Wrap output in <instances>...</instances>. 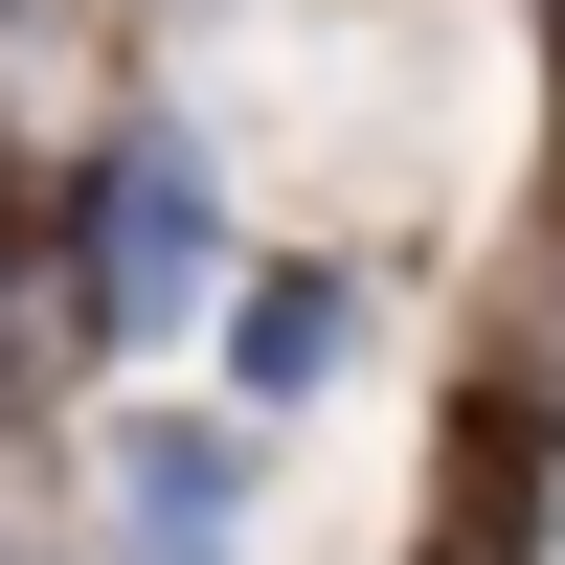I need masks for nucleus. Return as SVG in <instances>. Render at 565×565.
Instances as JSON below:
<instances>
[{
    "label": "nucleus",
    "instance_id": "obj_1",
    "mask_svg": "<svg viewBox=\"0 0 565 565\" xmlns=\"http://www.w3.org/2000/svg\"><path fill=\"white\" fill-rule=\"evenodd\" d=\"M204 295V159H181L159 114H114V159H90V204H68V317H181Z\"/></svg>",
    "mask_w": 565,
    "mask_h": 565
},
{
    "label": "nucleus",
    "instance_id": "obj_2",
    "mask_svg": "<svg viewBox=\"0 0 565 565\" xmlns=\"http://www.w3.org/2000/svg\"><path fill=\"white\" fill-rule=\"evenodd\" d=\"M226 521H249V452L226 430H136L114 452V565H226Z\"/></svg>",
    "mask_w": 565,
    "mask_h": 565
},
{
    "label": "nucleus",
    "instance_id": "obj_3",
    "mask_svg": "<svg viewBox=\"0 0 565 565\" xmlns=\"http://www.w3.org/2000/svg\"><path fill=\"white\" fill-rule=\"evenodd\" d=\"M340 340H362V295H340V271H249L226 385H249V407H295V385H340Z\"/></svg>",
    "mask_w": 565,
    "mask_h": 565
},
{
    "label": "nucleus",
    "instance_id": "obj_4",
    "mask_svg": "<svg viewBox=\"0 0 565 565\" xmlns=\"http://www.w3.org/2000/svg\"><path fill=\"white\" fill-rule=\"evenodd\" d=\"M0 295H23V226H0Z\"/></svg>",
    "mask_w": 565,
    "mask_h": 565
},
{
    "label": "nucleus",
    "instance_id": "obj_5",
    "mask_svg": "<svg viewBox=\"0 0 565 565\" xmlns=\"http://www.w3.org/2000/svg\"><path fill=\"white\" fill-rule=\"evenodd\" d=\"M0 565H23V543H0Z\"/></svg>",
    "mask_w": 565,
    "mask_h": 565
}]
</instances>
